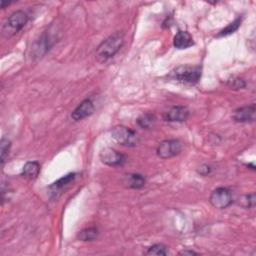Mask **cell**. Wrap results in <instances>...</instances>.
Segmentation results:
<instances>
[{
  "mask_svg": "<svg viewBox=\"0 0 256 256\" xmlns=\"http://www.w3.org/2000/svg\"><path fill=\"white\" fill-rule=\"evenodd\" d=\"M124 43V34L121 31H116L115 33L111 34L107 37L104 41H102L101 44L97 47L95 51L96 59L103 63L106 62L108 59L112 58Z\"/></svg>",
  "mask_w": 256,
  "mask_h": 256,
  "instance_id": "obj_1",
  "label": "cell"
},
{
  "mask_svg": "<svg viewBox=\"0 0 256 256\" xmlns=\"http://www.w3.org/2000/svg\"><path fill=\"white\" fill-rule=\"evenodd\" d=\"M201 74H202V69L200 66L184 65V66H178L174 68L170 72L169 78L183 84L193 85L200 80Z\"/></svg>",
  "mask_w": 256,
  "mask_h": 256,
  "instance_id": "obj_2",
  "label": "cell"
},
{
  "mask_svg": "<svg viewBox=\"0 0 256 256\" xmlns=\"http://www.w3.org/2000/svg\"><path fill=\"white\" fill-rule=\"evenodd\" d=\"M27 21L28 15L24 11L17 10L13 12L2 26V35L6 38L13 36L25 26Z\"/></svg>",
  "mask_w": 256,
  "mask_h": 256,
  "instance_id": "obj_3",
  "label": "cell"
},
{
  "mask_svg": "<svg viewBox=\"0 0 256 256\" xmlns=\"http://www.w3.org/2000/svg\"><path fill=\"white\" fill-rule=\"evenodd\" d=\"M111 136L117 143L124 146L134 147L138 143V136L136 132L123 125H117L112 128Z\"/></svg>",
  "mask_w": 256,
  "mask_h": 256,
  "instance_id": "obj_4",
  "label": "cell"
},
{
  "mask_svg": "<svg viewBox=\"0 0 256 256\" xmlns=\"http://www.w3.org/2000/svg\"><path fill=\"white\" fill-rule=\"evenodd\" d=\"M182 150V143L178 139H167L159 143L156 153L161 159H168L178 155Z\"/></svg>",
  "mask_w": 256,
  "mask_h": 256,
  "instance_id": "obj_5",
  "label": "cell"
},
{
  "mask_svg": "<svg viewBox=\"0 0 256 256\" xmlns=\"http://www.w3.org/2000/svg\"><path fill=\"white\" fill-rule=\"evenodd\" d=\"M209 201L213 207L217 209H225L233 202L231 191L225 187H218L210 194Z\"/></svg>",
  "mask_w": 256,
  "mask_h": 256,
  "instance_id": "obj_6",
  "label": "cell"
},
{
  "mask_svg": "<svg viewBox=\"0 0 256 256\" xmlns=\"http://www.w3.org/2000/svg\"><path fill=\"white\" fill-rule=\"evenodd\" d=\"M100 160L109 166H122L126 162V156L123 153L111 148L105 147L100 152Z\"/></svg>",
  "mask_w": 256,
  "mask_h": 256,
  "instance_id": "obj_7",
  "label": "cell"
},
{
  "mask_svg": "<svg viewBox=\"0 0 256 256\" xmlns=\"http://www.w3.org/2000/svg\"><path fill=\"white\" fill-rule=\"evenodd\" d=\"M76 178V174L75 173H69L61 178H59L57 181H55L54 183L51 184L48 189L50 191L51 197L53 198H57L63 190H65L67 187H69L70 184H72L74 182Z\"/></svg>",
  "mask_w": 256,
  "mask_h": 256,
  "instance_id": "obj_8",
  "label": "cell"
},
{
  "mask_svg": "<svg viewBox=\"0 0 256 256\" xmlns=\"http://www.w3.org/2000/svg\"><path fill=\"white\" fill-rule=\"evenodd\" d=\"M255 111H256V107L254 103L247 106L239 107L233 111L232 119L235 122H240V123L252 122L255 119Z\"/></svg>",
  "mask_w": 256,
  "mask_h": 256,
  "instance_id": "obj_9",
  "label": "cell"
},
{
  "mask_svg": "<svg viewBox=\"0 0 256 256\" xmlns=\"http://www.w3.org/2000/svg\"><path fill=\"white\" fill-rule=\"evenodd\" d=\"M94 110L95 108L93 105V102L90 99H85L73 110V112L71 113V118L74 121H80L92 115Z\"/></svg>",
  "mask_w": 256,
  "mask_h": 256,
  "instance_id": "obj_10",
  "label": "cell"
},
{
  "mask_svg": "<svg viewBox=\"0 0 256 256\" xmlns=\"http://www.w3.org/2000/svg\"><path fill=\"white\" fill-rule=\"evenodd\" d=\"M189 117V110L185 106H173L165 114L164 120L168 122H184Z\"/></svg>",
  "mask_w": 256,
  "mask_h": 256,
  "instance_id": "obj_11",
  "label": "cell"
},
{
  "mask_svg": "<svg viewBox=\"0 0 256 256\" xmlns=\"http://www.w3.org/2000/svg\"><path fill=\"white\" fill-rule=\"evenodd\" d=\"M194 45L192 36L187 31L179 30L173 39V46L177 49H187Z\"/></svg>",
  "mask_w": 256,
  "mask_h": 256,
  "instance_id": "obj_12",
  "label": "cell"
},
{
  "mask_svg": "<svg viewBox=\"0 0 256 256\" xmlns=\"http://www.w3.org/2000/svg\"><path fill=\"white\" fill-rule=\"evenodd\" d=\"M122 183L127 188L140 189L145 185L146 180H145V177L141 174L130 173V174L124 175V177L122 179Z\"/></svg>",
  "mask_w": 256,
  "mask_h": 256,
  "instance_id": "obj_13",
  "label": "cell"
},
{
  "mask_svg": "<svg viewBox=\"0 0 256 256\" xmlns=\"http://www.w3.org/2000/svg\"><path fill=\"white\" fill-rule=\"evenodd\" d=\"M39 172H40V164L37 161H28L23 166L21 175L28 180H34L38 177Z\"/></svg>",
  "mask_w": 256,
  "mask_h": 256,
  "instance_id": "obj_14",
  "label": "cell"
},
{
  "mask_svg": "<svg viewBox=\"0 0 256 256\" xmlns=\"http://www.w3.org/2000/svg\"><path fill=\"white\" fill-rule=\"evenodd\" d=\"M155 121H156L155 115L153 114V113H149V112L143 113V114L140 115V116L137 118V120H136L137 124H138L139 127H141L142 129H150L153 125H154Z\"/></svg>",
  "mask_w": 256,
  "mask_h": 256,
  "instance_id": "obj_15",
  "label": "cell"
},
{
  "mask_svg": "<svg viewBox=\"0 0 256 256\" xmlns=\"http://www.w3.org/2000/svg\"><path fill=\"white\" fill-rule=\"evenodd\" d=\"M98 233L99 232L96 227H89V228H85V229L81 230L78 233L77 238L81 241H92L97 238Z\"/></svg>",
  "mask_w": 256,
  "mask_h": 256,
  "instance_id": "obj_16",
  "label": "cell"
},
{
  "mask_svg": "<svg viewBox=\"0 0 256 256\" xmlns=\"http://www.w3.org/2000/svg\"><path fill=\"white\" fill-rule=\"evenodd\" d=\"M10 147H11V142L10 140H8L7 138L3 137L0 141V152H1V164L3 165L4 162L6 161L8 155H9V151H10Z\"/></svg>",
  "mask_w": 256,
  "mask_h": 256,
  "instance_id": "obj_17",
  "label": "cell"
},
{
  "mask_svg": "<svg viewBox=\"0 0 256 256\" xmlns=\"http://www.w3.org/2000/svg\"><path fill=\"white\" fill-rule=\"evenodd\" d=\"M240 24H241V18L238 17V18H236L232 23L228 24L224 29H222V30L218 33L217 37H223V36H227V35H230V34L234 33V32L239 28Z\"/></svg>",
  "mask_w": 256,
  "mask_h": 256,
  "instance_id": "obj_18",
  "label": "cell"
},
{
  "mask_svg": "<svg viewBox=\"0 0 256 256\" xmlns=\"http://www.w3.org/2000/svg\"><path fill=\"white\" fill-rule=\"evenodd\" d=\"M146 254L147 255L160 256V255H167L168 251H167V247L164 244L157 243V244H154V245H152L151 247H149Z\"/></svg>",
  "mask_w": 256,
  "mask_h": 256,
  "instance_id": "obj_19",
  "label": "cell"
},
{
  "mask_svg": "<svg viewBox=\"0 0 256 256\" xmlns=\"http://www.w3.org/2000/svg\"><path fill=\"white\" fill-rule=\"evenodd\" d=\"M228 85L231 89H234V90H238V89H242L246 86V83L244 80L240 79V78H235V79H232V80H229L228 81Z\"/></svg>",
  "mask_w": 256,
  "mask_h": 256,
  "instance_id": "obj_20",
  "label": "cell"
},
{
  "mask_svg": "<svg viewBox=\"0 0 256 256\" xmlns=\"http://www.w3.org/2000/svg\"><path fill=\"white\" fill-rule=\"evenodd\" d=\"M210 170H211V169H210V167H209L208 165H202V166L199 167L198 173L201 174L202 176H206L207 174L210 173Z\"/></svg>",
  "mask_w": 256,
  "mask_h": 256,
  "instance_id": "obj_21",
  "label": "cell"
},
{
  "mask_svg": "<svg viewBox=\"0 0 256 256\" xmlns=\"http://www.w3.org/2000/svg\"><path fill=\"white\" fill-rule=\"evenodd\" d=\"M179 255H198V253L193 250H183L179 252Z\"/></svg>",
  "mask_w": 256,
  "mask_h": 256,
  "instance_id": "obj_22",
  "label": "cell"
},
{
  "mask_svg": "<svg viewBox=\"0 0 256 256\" xmlns=\"http://www.w3.org/2000/svg\"><path fill=\"white\" fill-rule=\"evenodd\" d=\"M10 4V2H5V1H1V8L4 9L6 6H8Z\"/></svg>",
  "mask_w": 256,
  "mask_h": 256,
  "instance_id": "obj_23",
  "label": "cell"
}]
</instances>
